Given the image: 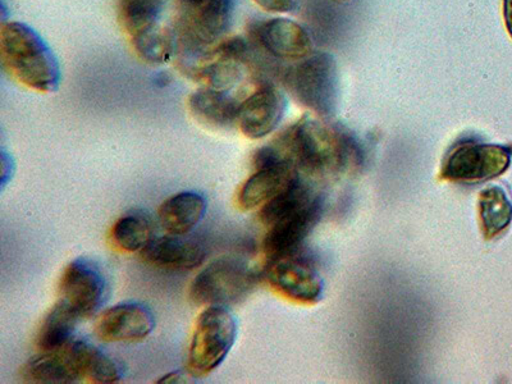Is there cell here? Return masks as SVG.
<instances>
[{
  "label": "cell",
  "instance_id": "obj_1",
  "mask_svg": "<svg viewBox=\"0 0 512 384\" xmlns=\"http://www.w3.org/2000/svg\"><path fill=\"white\" fill-rule=\"evenodd\" d=\"M265 162L318 176L340 175L360 164L356 140L341 128L305 116L260 148Z\"/></svg>",
  "mask_w": 512,
  "mask_h": 384
},
{
  "label": "cell",
  "instance_id": "obj_2",
  "mask_svg": "<svg viewBox=\"0 0 512 384\" xmlns=\"http://www.w3.org/2000/svg\"><path fill=\"white\" fill-rule=\"evenodd\" d=\"M322 196L296 177L276 198L263 205L260 219L268 227L263 249L268 259L303 249L323 213Z\"/></svg>",
  "mask_w": 512,
  "mask_h": 384
},
{
  "label": "cell",
  "instance_id": "obj_3",
  "mask_svg": "<svg viewBox=\"0 0 512 384\" xmlns=\"http://www.w3.org/2000/svg\"><path fill=\"white\" fill-rule=\"evenodd\" d=\"M0 58L18 84L38 93H54L62 81L61 66L38 31L24 22H4L0 29Z\"/></svg>",
  "mask_w": 512,
  "mask_h": 384
},
{
  "label": "cell",
  "instance_id": "obj_4",
  "mask_svg": "<svg viewBox=\"0 0 512 384\" xmlns=\"http://www.w3.org/2000/svg\"><path fill=\"white\" fill-rule=\"evenodd\" d=\"M283 81L297 103L322 117L335 113L338 72L332 54L323 52L301 59L285 73Z\"/></svg>",
  "mask_w": 512,
  "mask_h": 384
},
{
  "label": "cell",
  "instance_id": "obj_5",
  "mask_svg": "<svg viewBox=\"0 0 512 384\" xmlns=\"http://www.w3.org/2000/svg\"><path fill=\"white\" fill-rule=\"evenodd\" d=\"M237 323L226 306H208L196 320L189 349V372L204 377L221 367L235 345Z\"/></svg>",
  "mask_w": 512,
  "mask_h": 384
},
{
  "label": "cell",
  "instance_id": "obj_6",
  "mask_svg": "<svg viewBox=\"0 0 512 384\" xmlns=\"http://www.w3.org/2000/svg\"><path fill=\"white\" fill-rule=\"evenodd\" d=\"M258 281L253 267L236 256H223L201 271L190 286V299L196 305L239 303L251 294Z\"/></svg>",
  "mask_w": 512,
  "mask_h": 384
},
{
  "label": "cell",
  "instance_id": "obj_7",
  "mask_svg": "<svg viewBox=\"0 0 512 384\" xmlns=\"http://www.w3.org/2000/svg\"><path fill=\"white\" fill-rule=\"evenodd\" d=\"M511 162V146L464 141L447 153L441 177L460 184H482L504 175Z\"/></svg>",
  "mask_w": 512,
  "mask_h": 384
},
{
  "label": "cell",
  "instance_id": "obj_8",
  "mask_svg": "<svg viewBox=\"0 0 512 384\" xmlns=\"http://www.w3.org/2000/svg\"><path fill=\"white\" fill-rule=\"evenodd\" d=\"M267 278L288 299L314 304L322 299L324 281L313 258L303 249L269 259Z\"/></svg>",
  "mask_w": 512,
  "mask_h": 384
},
{
  "label": "cell",
  "instance_id": "obj_9",
  "mask_svg": "<svg viewBox=\"0 0 512 384\" xmlns=\"http://www.w3.org/2000/svg\"><path fill=\"white\" fill-rule=\"evenodd\" d=\"M59 301L82 319L94 317L108 295L102 269L88 259H76L64 268L58 286Z\"/></svg>",
  "mask_w": 512,
  "mask_h": 384
},
{
  "label": "cell",
  "instance_id": "obj_10",
  "mask_svg": "<svg viewBox=\"0 0 512 384\" xmlns=\"http://www.w3.org/2000/svg\"><path fill=\"white\" fill-rule=\"evenodd\" d=\"M286 109L285 95L272 85H264L240 104L237 125L250 139H263L280 126Z\"/></svg>",
  "mask_w": 512,
  "mask_h": 384
},
{
  "label": "cell",
  "instance_id": "obj_11",
  "mask_svg": "<svg viewBox=\"0 0 512 384\" xmlns=\"http://www.w3.org/2000/svg\"><path fill=\"white\" fill-rule=\"evenodd\" d=\"M152 310L140 303H122L105 310L95 324V333L104 342H137L152 335Z\"/></svg>",
  "mask_w": 512,
  "mask_h": 384
},
{
  "label": "cell",
  "instance_id": "obj_12",
  "mask_svg": "<svg viewBox=\"0 0 512 384\" xmlns=\"http://www.w3.org/2000/svg\"><path fill=\"white\" fill-rule=\"evenodd\" d=\"M255 38L271 56L286 61H301L310 56L313 40L308 30L288 18H272L260 22Z\"/></svg>",
  "mask_w": 512,
  "mask_h": 384
},
{
  "label": "cell",
  "instance_id": "obj_13",
  "mask_svg": "<svg viewBox=\"0 0 512 384\" xmlns=\"http://www.w3.org/2000/svg\"><path fill=\"white\" fill-rule=\"evenodd\" d=\"M205 249L187 235H171L154 239L141 251L146 263L172 271H191L205 260Z\"/></svg>",
  "mask_w": 512,
  "mask_h": 384
},
{
  "label": "cell",
  "instance_id": "obj_14",
  "mask_svg": "<svg viewBox=\"0 0 512 384\" xmlns=\"http://www.w3.org/2000/svg\"><path fill=\"white\" fill-rule=\"evenodd\" d=\"M235 0H213L195 12L186 13L185 29L192 44L207 47L230 30Z\"/></svg>",
  "mask_w": 512,
  "mask_h": 384
},
{
  "label": "cell",
  "instance_id": "obj_15",
  "mask_svg": "<svg viewBox=\"0 0 512 384\" xmlns=\"http://www.w3.org/2000/svg\"><path fill=\"white\" fill-rule=\"evenodd\" d=\"M67 345L59 350L41 351V354L27 361L20 369L21 382L72 384L81 381V374Z\"/></svg>",
  "mask_w": 512,
  "mask_h": 384
},
{
  "label": "cell",
  "instance_id": "obj_16",
  "mask_svg": "<svg viewBox=\"0 0 512 384\" xmlns=\"http://www.w3.org/2000/svg\"><path fill=\"white\" fill-rule=\"evenodd\" d=\"M297 177L296 169L290 167H264L256 169L237 194V204L244 210L262 207L281 194Z\"/></svg>",
  "mask_w": 512,
  "mask_h": 384
},
{
  "label": "cell",
  "instance_id": "obj_17",
  "mask_svg": "<svg viewBox=\"0 0 512 384\" xmlns=\"http://www.w3.org/2000/svg\"><path fill=\"white\" fill-rule=\"evenodd\" d=\"M207 212L204 196L194 191L178 192L159 208V223L171 235H189Z\"/></svg>",
  "mask_w": 512,
  "mask_h": 384
},
{
  "label": "cell",
  "instance_id": "obj_18",
  "mask_svg": "<svg viewBox=\"0 0 512 384\" xmlns=\"http://www.w3.org/2000/svg\"><path fill=\"white\" fill-rule=\"evenodd\" d=\"M189 108L192 116L204 125L227 128L237 123L240 104L226 91L201 86L190 95Z\"/></svg>",
  "mask_w": 512,
  "mask_h": 384
},
{
  "label": "cell",
  "instance_id": "obj_19",
  "mask_svg": "<svg viewBox=\"0 0 512 384\" xmlns=\"http://www.w3.org/2000/svg\"><path fill=\"white\" fill-rule=\"evenodd\" d=\"M82 379L90 383L112 384L121 381L122 367L104 351L86 340H72L67 345Z\"/></svg>",
  "mask_w": 512,
  "mask_h": 384
},
{
  "label": "cell",
  "instance_id": "obj_20",
  "mask_svg": "<svg viewBox=\"0 0 512 384\" xmlns=\"http://www.w3.org/2000/svg\"><path fill=\"white\" fill-rule=\"evenodd\" d=\"M479 219L483 236L496 239L510 227L512 222V201L504 187L493 185L480 191Z\"/></svg>",
  "mask_w": 512,
  "mask_h": 384
},
{
  "label": "cell",
  "instance_id": "obj_21",
  "mask_svg": "<svg viewBox=\"0 0 512 384\" xmlns=\"http://www.w3.org/2000/svg\"><path fill=\"white\" fill-rule=\"evenodd\" d=\"M81 318L70 306L58 303L45 315L36 335V347L40 351H54L70 344Z\"/></svg>",
  "mask_w": 512,
  "mask_h": 384
},
{
  "label": "cell",
  "instance_id": "obj_22",
  "mask_svg": "<svg viewBox=\"0 0 512 384\" xmlns=\"http://www.w3.org/2000/svg\"><path fill=\"white\" fill-rule=\"evenodd\" d=\"M152 219L144 212H131L122 216L112 227L113 245L123 253H141L154 240Z\"/></svg>",
  "mask_w": 512,
  "mask_h": 384
},
{
  "label": "cell",
  "instance_id": "obj_23",
  "mask_svg": "<svg viewBox=\"0 0 512 384\" xmlns=\"http://www.w3.org/2000/svg\"><path fill=\"white\" fill-rule=\"evenodd\" d=\"M167 4L168 0H118V20L131 38L160 25Z\"/></svg>",
  "mask_w": 512,
  "mask_h": 384
},
{
  "label": "cell",
  "instance_id": "obj_24",
  "mask_svg": "<svg viewBox=\"0 0 512 384\" xmlns=\"http://www.w3.org/2000/svg\"><path fill=\"white\" fill-rule=\"evenodd\" d=\"M130 39L137 56L148 63H167L175 53V36L162 25L139 32Z\"/></svg>",
  "mask_w": 512,
  "mask_h": 384
},
{
  "label": "cell",
  "instance_id": "obj_25",
  "mask_svg": "<svg viewBox=\"0 0 512 384\" xmlns=\"http://www.w3.org/2000/svg\"><path fill=\"white\" fill-rule=\"evenodd\" d=\"M242 63L244 62L235 61V59L213 57L212 62L195 72V79L203 88L230 93L244 77Z\"/></svg>",
  "mask_w": 512,
  "mask_h": 384
},
{
  "label": "cell",
  "instance_id": "obj_26",
  "mask_svg": "<svg viewBox=\"0 0 512 384\" xmlns=\"http://www.w3.org/2000/svg\"><path fill=\"white\" fill-rule=\"evenodd\" d=\"M254 3L272 13H290L297 8L296 0H254Z\"/></svg>",
  "mask_w": 512,
  "mask_h": 384
},
{
  "label": "cell",
  "instance_id": "obj_27",
  "mask_svg": "<svg viewBox=\"0 0 512 384\" xmlns=\"http://www.w3.org/2000/svg\"><path fill=\"white\" fill-rule=\"evenodd\" d=\"M184 3L186 13L198 11V9L207 6L213 0H181Z\"/></svg>",
  "mask_w": 512,
  "mask_h": 384
},
{
  "label": "cell",
  "instance_id": "obj_28",
  "mask_svg": "<svg viewBox=\"0 0 512 384\" xmlns=\"http://www.w3.org/2000/svg\"><path fill=\"white\" fill-rule=\"evenodd\" d=\"M504 20L506 30L512 39V0H504Z\"/></svg>",
  "mask_w": 512,
  "mask_h": 384
},
{
  "label": "cell",
  "instance_id": "obj_29",
  "mask_svg": "<svg viewBox=\"0 0 512 384\" xmlns=\"http://www.w3.org/2000/svg\"><path fill=\"white\" fill-rule=\"evenodd\" d=\"M182 379L184 377L181 376V373H169L167 376L160 378L158 383H184L185 381H182Z\"/></svg>",
  "mask_w": 512,
  "mask_h": 384
},
{
  "label": "cell",
  "instance_id": "obj_30",
  "mask_svg": "<svg viewBox=\"0 0 512 384\" xmlns=\"http://www.w3.org/2000/svg\"><path fill=\"white\" fill-rule=\"evenodd\" d=\"M340 2H349V0H340Z\"/></svg>",
  "mask_w": 512,
  "mask_h": 384
}]
</instances>
